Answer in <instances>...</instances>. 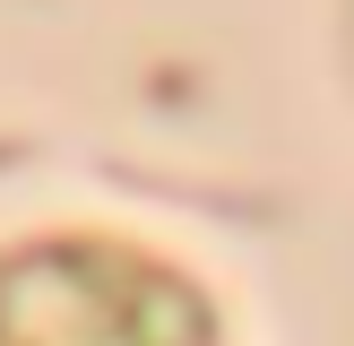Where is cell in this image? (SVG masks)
Segmentation results:
<instances>
[{
  "instance_id": "6da1fadb",
  "label": "cell",
  "mask_w": 354,
  "mask_h": 346,
  "mask_svg": "<svg viewBox=\"0 0 354 346\" xmlns=\"http://www.w3.org/2000/svg\"><path fill=\"white\" fill-rule=\"evenodd\" d=\"M0 346H216V311L147 251L35 242L0 260Z\"/></svg>"
}]
</instances>
